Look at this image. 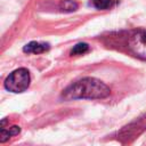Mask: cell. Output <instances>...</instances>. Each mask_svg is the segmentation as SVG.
<instances>
[{
    "label": "cell",
    "instance_id": "obj_4",
    "mask_svg": "<svg viewBox=\"0 0 146 146\" xmlns=\"http://www.w3.org/2000/svg\"><path fill=\"white\" fill-rule=\"evenodd\" d=\"M128 48L137 57L146 59V30L136 29L129 33L128 36Z\"/></svg>",
    "mask_w": 146,
    "mask_h": 146
},
{
    "label": "cell",
    "instance_id": "obj_8",
    "mask_svg": "<svg viewBox=\"0 0 146 146\" xmlns=\"http://www.w3.org/2000/svg\"><path fill=\"white\" fill-rule=\"evenodd\" d=\"M79 3L75 0H60L58 3V9L63 13H73L78 9Z\"/></svg>",
    "mask_w": 146,
    "mask_h": 146
},
{
    "label": "cell",
    "instance_id": "obj_6",
    "mask_svg": "<svg viewBox=\"0 0 146 146\" xmlns=\"http://www.w3.org/2000/svg\"><path fill=\"white\" fill-rule=\"evenodd\" d=\"M90 3L98 10H108L116 7L119 0H91Z\"/></svg>",
    "mask_w": 146,
    "mask_h": 146
},
{
    "label": "cell",
    "instance_id": "obj_2",
    "mask_svg": "<svg viewBox=\"0 0 146 146\" xmlns=\"http://www.w3.org/2000/svg\"><path fill=\"white\" fill-rule=\"evenodd\" d=\"M30 82H31L30 72L26 68L21 67L13 71L6 78L3 86L8 91L18 94L25 91L30 87Z\"/></svg>",
    "mask_w": 146,
    "mask_h": 146
},
{
    "label": "cell",
    "instance_id": "obj_5",
    "mask_svg": "<svg viewBox=\"0 0 146 146\" xmlns=\"http://www.w3.org/2000/svg\"><path fill=\"white\" fill-rule=\"evenodd\" d=\"M50 46L49 43H46V42H38V41H31L29 42L27 44H25L23 47V51L26 52V54H42V52H46L47 50H49Z\"/></svg>",
    "mask_w": 146,
    "mask_h": 146
},
{
    "label": "cell",
    "instance_id": "obj_3",
    "mask_svg": "<svg viewBox=\"0 0 146 146\" xmlns=\"http://www.w3.org/2000/svg\"><path fill=\"white\" fill-rule=\"evenodd\" d=\"M146 130V117H140L129 124L122 127L116 132V139L122 144L127 145L138 138Z\"/></svg>",
    "mask_w": 146,
    "mask_h": 146
},
{
    "label": "cell",
    "instance_id": "obj_9",
    "mask_svg": "<svg viewBox=\"0 0 146 146\" xmlns=\"http://www.w3.org/2000/svg\"><path fill=\"white\" fill-rule=\"evenodd\" d=\"M89 51V44L86 42H80L76 43L72 49H71V55L72 56H80V55H84L86 52Z\"/></svg>",
    "mask_w": 146,
    "mask_h": 146
},
{
    "label": "cell",
    "instance_id": "obj_7",
    "mask_svg": "<svg viewBox=\"0 0 146 146\" xmlns=\"http://www.w3.org/2000/svg\"><path fill=\"white\" fill-rule=\"evenodd\" d=\"M21 132V128L17 127V125H13V127H8V128H5V127H1V135H0V141L1 143H5L7 141L10 137L13 136H16Z\"/></svg>",
    "mask_w": 146,
    "mask_h": 146
},
{
    "label": "cell",
    "instance_id": "obj_1",
    "mask_svg": "<svg viewBox=\"0 0 146 146\" xmlns=\"http://www.w3.org/2000/svg\"><path fill=\"white\" fill-rule=\"evenodd\" d=\"M110 94V88L103 81L88 76L82 78L66 87L62 92V98L64 100L104 99L107 98Z\"/></svg>",
    "mask_w": 146,
    "mask_h": 146
}]
</instances>
